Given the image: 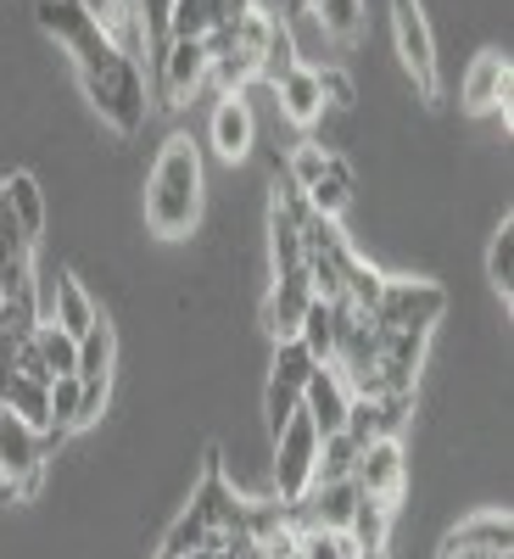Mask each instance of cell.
<instances>
[{
  "instance_id": "obj_1",
  "label": "cell",
  "mask_w": 514,
  "mask_h": 559,
  "mask_svg": "<svg viewBox=\"0 0 514 559\" xmlns=\"http://www.w3.org/2000/svg\"><path fill=\"white\" fill-rule=\"evenodd\" d=\"M202 218V157L184 134H174L146 179V224L163 241H184Z\"/></svg>"
},
{
  "instance_id": "obj_2",
  "label": "cell",
  "mask_w": 514,
  "mask_h": 559,
  "mask_svg": "<svg viewBox=\"0 0 514 559\" xmlns=\"http://www.w3.org/2000/svg\"><path fill=\"white\" fill-rule=\"evenodd\" d=\"M79 90H84V102L101 112V123L112 134H123V140L140 134V123H146V102H152V84H146V73H140L134 57L112 51L96 68H79Z\"/></svg>"
},
{
  "instance_id": "obj_3",
  "label": "cell",
  "mask_w": 514,
  "mask_h": 559,
  "mask_svg": "<svg viewBox=\"0 0 514 559\" xmlns=\"http://www.w3.org/2000/svg\"><path fill=\"white\" fill-rule=\"evenodd\" d=\"M313 464H319V426L297 408L274 431V503H297L313 487Z\"/></svg>"
},
{
  "instance_id": "obj_4",
  "label": "cell",
  "mask_w": 514,
  "mask_h": 559,
  "mask_svg": "<svg viewBox=\"0 0 514 559\" xmlns=\"http://www.w3.org/2000/svg\"><path fill=\"white\" fill-rule=\"evenodd\" d=\"M392 34H397V57L414 79V90L426 102L442 96V68H437V34L431 17L419 12V0H392Z\"/></svg>"
},
{
  "instance_id": "obj_5",
  "label": "cell",
  "mask_w": 514,
  "mask_h": 559,
  "mask_svg": "<svg viewBox=\"0 0 514 559\" xmlns=\"http://www.w3.org/2000/svg\"><path fill=\"white\" fill-rule=\"evenodd\" d=\"M442 313H447V292L437 280H386L381 302L369 308L381 331H431Z\"/></svg>"
},
{
  "instance_id": "obj_6",
  "label": "cell",
  "mask_w": 514,
  "mask_h": 559,
  "mask_svg": "<svg viewBox=\"0 0 514 559\" xmlns=\"http://www.w3.org/2000/svg\"><path fill=\"white\" fill-rule=\"evenodd\" d=\"M45 442L34 426H23V419L12 408H0V487H7L12 498H34L39 481H45Z\"/></svg>"
},
{
  "instance_id": "obj_7",
  "label": "cell",
  "mask_w": 514,
  "mask_h": 559,
  "mask_svg": "<svg viewBox=\"0 0 514 559\" xmlns=\"http://www.w3.org/2000/svg\"><path fill=\"white\" fill-rule=\"evenodd\" d=\"M313 369H319V358H313L297 336L274 342V369H268V392H263L268 431H279V426H286V419L302 408V386L313 381Z\"/></svg>"
},
{
  "instance_id": "obj_8",
  "label": "cell",
  "mask_w": 514,
  "mask_h": 559,
  "mask_svg": "<svg viewBox=\"0 0 514 559\" xmlns=\"http://www.w3.org/2000/svg\"><path fill=\"white\" fill-rule=\"evenodd\" d=\"M207 84V39H174L152 68V96L163 107H184Z\"/></svg>"
},
{
  "instance_id": "obj_9",
  "label": "cell",
  "mask_w": 514,
  "mask_h": 559,
  "mask_svg": "<svg viewBox=\"0 0 514 559\" xmlns=\"http://www.w3.org/2000/svg\"><path fill=\"white\" fill-rule=\"evenodd\" d=\"M509 90H514V68L503 51H481L470 68H464V84H458V107L481 118V112H503L509 118Z\"/></svg>"
},
{
  "instance_id": "obj_10",
  "label": "cell",
  "mask_w": 514,
  "mask_h": 559,
  "mask_svg": "<svg viewBox=\"0 0 514 559\" xmlns=\"http://www.w3.org/2000/svg\"><path fill=\"white\" fill-rule=\"evenodd\" d=\"M358 492L363 498H381V503H397L403 487H408V459H403V442L397 437H381V442H363L358 448V471H352Z\"/></svg>"
},
{
  "instance_id": "obj_11",
  "label": "cell",
  "mask_w": 514,
  "mask_h": 559,
  "mask_svg": "<svg viewBox=\"0 0 514 559\" xmlns=\"http://www.w3.org/2000/svg\"><path fill=\"white\" fill-rule=\"evenodd\" d=\"M414 397H347V419L342 431L363 448V442H381V437H397L403 419H408Z\"/></svg>"
},
{
  "instance_id": "obj_12",
  "label": "cell",
  "mask_w": 514,
  "mask_h": 559,
  "mask_svg": "<svg viewBox=\"0 0 514 559\" xmlns=\"http://www.w3.org/2000/svg\"><path fill=\"white\" fill-rule=\"evenodd\" d=\"M313 302V286H308V274H291V280H274V292L263 302V324H268V336L274 342H286L302 331V313Z\"/></svg>"
},
{
  "instance_id": "obj_13",
  "label": "cell",
  "mask_w": 514,
  "mask_h": 559,
  "mask_svg": "<svg viewBox=\"0 0 514 559\" xmlns=\"http://www.w3.org/2000/svg\"><path fill=\"white\" fill-rule=\"evenodd\" d=\"M302 414L319 426V437L342 431V419H347V386H342V376H336L331 364H319L313 381L302 386Z\"/></svg>"
},
{
  "instance_id": "obj_14",
  "label": "cell",
  "mask_w": 514,
  "mask_h": 559,
  "mask_svg": "<svg viewBox=\"0 0 514 559\" xmlns=\"http://www.w3.org/2000/svg\"><path fill=\"white\" fill-rule=\"evenodd\" d=\"M252 140H258V123H252V107L241 96H224L218 112H213V146L224 163H241L252 152Z\"/></svg>"
},
{
  "instance_id": "obj_15",
  "label": "cell",
  "mask_w": 514,
  "mask_h": 559,
  "mask_svg": "<svg viewBox=\"0 0 514 559\" xmlns=\"http://www.w3.org/2000/svg\"><path fill=\"white\" fill-rule=\"evenodd\" d=\"M447 543L481 548V554H514V548H509V543H514V521H509V509H476V515H464V521L447 532Z\"/></svg>"
},
{
  "instance_id": "obj_16",
  "label": "cell",
  "mask_w": 514,
  "mask_h": 559,
  "mask_svg": "<svg viewBox=\"0 0 514 559\" xmlns=\"http://www.w3.org/2000/svg\"><path fill=\"white\" fill-rule=\"evenodd\" d=\"M268 258H274V280L308 274V247H302V224L268 202Z\"/></svg>"
},
{
  "instance_id": "obj_17",
  "label": "cell",
  "mask_w": 514,
  "mask_h": 559,
  "mask_svg": "<svg viewBox=\"0 0 514 559\" xmlns=\"http://www.w3.org/2000/svg\"><path fill=\"white\" fill-rule=\"evenodd\" d=\"M34 17H39V28H45V34H51V39L62 45V51L101 23V17H96V0H39Z\"/></svg>"
},
{
  "instance_id": "obj_18",
  "label": "cell",
  "mask_w": 514,
  "mask_h": 559,
  "mask_svg": "<svg viewBox=\"0 0 514 559\" xmlns=\"http://www.w3.org/2000/svg\"><path fill=\"white\" fill-rule=\"evenodd\" d=\"M274 90H279V112H286L302 134L324 118V102H319V84H313V68H308V62H297Z\"/></svg>"
},
{
  "instance_id": "obj_19",
  "label": "cell",
  "mask_w": 514,
  "mask_h": 559,
  "mask_svg": "<svg viewBox=\"0 0 514 559\" xmlns=\"http://www.w3.org/2000/svg\"><path fill=\"white\" fill-rule=\"evenodd\" d=\"M51 319L62 324V331L79 342V336H89V324L101 319V308L89 302V292L79 286V274H62L57 280V297H51Z\"/></svg>"
},
{
  "instance_id": "obj_20",
  "label": "cell",
  "mask_w": 514,
  "mask_h": 559,
  "mask_svg": "<svg viewBox=\"0 0 514 559\" xmlns=\"http://www.w3.org/2000/svg\"><path fill=\"white\" fill-rule=\"evenodd\" d=\"M302 197H308V207H313V213H324V218H342V213H347V202H352V168H347V163L331 152L324 174L308 185Z\"/></svg>"
},
{
  "instance_id": "obj_21",
  "label": "cell",
  "mask_w": 514,
  "mask_h": 559,
  "mask_svg": "<svg viewBox=\"0 0 514 559\" xmlns=\"http://www.w3.org/2000/svg\"><path fill=\"white\" fill-rule=\"evenodd\" d=\"M392 509H397V503H381V498H363V492H358L352 521H347V543H352L358 554L386 548V537H392Z\"/></svg>"
},
{
  "instance_id": "obj_22",
  "label": "cell",
  "mask_w": 514,
  "mask_h": 559,
  "mask_svg": "<svg viewBox=\"0 0 514 559\" xmlns=\"http://www.w3.org/2000/svg\"><path fill=\"white\" fill-rule=\"evenodd\" d=\"M0 191H7L12 218L23 224V236H28V241H39V236H45V191H39V179L17 168L12 179H0Z\"/></svg>"
},
{
  "instance_id": "obj_23",
  "label": "cell",
  "mask_w": 514,
  "mask_h": 559,
  "mask_svg": "<svg viewBox=\"0 0 514 559\" xmlns=\"http://www.w3.org/2000/svg\"><path fill=\"white\" fill-rule=\"evenodd\" d=\"M336 324H342V302H308V313H302V331H297V342L319 358V364H331V353H336Z\"/></svg>"
},
{
  "instance_id": "obj_24",
  "label": "cell",
  "mask_w": 514,
  "mask_h": 559,
  "mask_svg": "<svg viewBox=\"0 0 514 559\" xmlns=\"http://www.w3.org/2000/svg\"><path fill=\"white\" fill-rule=\"evenodd\" d=\"M0 408H12L23 426H34L39 437L51 431V386H39V381L12 376V386H7V397H0Z\"/></svg>"
},
{
  "instance_id": "obj_25",
  "label": "cell",
  "mask_w": 514,
  "mask_h": 559,
  "mask_svg": "<svg viewBox=\"0 0 514 559\" xmlns=\"http://www.w3.org/2000/svg\"><path fill=\"white\" fill-rule=\"evenodd\" d=\"M358 471V442L347 431H331V437H319V464H313V487L324 481H352Z\"/></svg>"
},
{
  "instance_id": "obj_26",
  "label": "cell",
  "mask_w": 514,
  "mask_h": 559,
  "mask_svg": "<svg viewBox=\"0 0 514 559\" xmlns=\"http://www.w3.org/2000/svg\"><path fill=\"white\" fill-rule=\"evenodd\" d=\"M308 7H313L319 28L331 39H342V45L363 39V0H308Z\"/></svg>"
},
{
  "instance_id": "obj_27",
  "label": "cell",
  "mask_w": 514,
  "mask_h": 559,
  "mask_svg": "<svg viewBox=\"0 0 514 559\" xmlns=\"http://www.w3.org/2000/svg\"><path fill=\"white\" fill-rule=\"evenodd\" d=\"M34 347H39V358H45V369L51 376H73V358H79V342L62 331V324L45 313L39 324H34Z\"/></svg>"
},
{
  "instance_id": "obj_28",
  "label": "cell",
  "mask_w": 514,
  "mask_h": 559,
  "mask_svg": "<svg viewBox=\"0 0 514 559\" xmlns=\"http://www.w3.org/2000/svg\"><path fill=\"white\" fill-rule=\"evenodd\" d=\"M213 543V526H207V515L191 503L184 515L174 521V532L163 537V548H157V559H184V554H196V548H207Z\"/></svg>"
},
{
  "instance_id": "obj_29",
  "label": "cell",
  "mask_w": 514,
  "mask_h": 559,
  "mask_svg": "<svg viewBox=\"0 0 514 559\" xmlns=\"http://www.w3.org/2000/svg\"><path fill=\"white\" fill-rule=\"evenodd\" d=\"M73 376L89 381V376H112V324L96 319L89 336H79V358H73Z\"/></svg>"
},
{
  "instance_id": "obj_30",
  "label": "cell",
  "mask_w": 514,
  "mask_h": 559,
  "mask_svg": "<svg viewBox=\"0 0 514 559\" xmlns=\"http://www.w3.org/2000/svg\"><path fill=\"white\" fill-rule=\"evenodd\" d=\"M487 280H492V292L503 302H514V218L498 224V236L487 247Z\"/></svg>"
},
{
  "instance_id": "obj_31",
  "label": "cell",
  "mask_w": 514,
  "mask_h": 559,
  "mask_svg": "<svg viewBox=\"0 0 514 559\" xmlns=\"http://www.w3.org/2000/svg\"><path fill=\"white\" fill-rule=\"evenodd\" d=\"M218 28L213 0H174L168 7V39H207Z\"/></svg>"
},
{
  "instance_id": "obj_32",
  "label": "cell",
  "mask_w": 514,
  "mask_h": 559,
  "mask_svg": "<svg viewBox=\"0 0 514 559\" xmlns=\"http://www.w3.org/2000/svg\"><path fill=\"white\" fill-rule=\"evenodd\" d=\"M302 57H297V34L274 17V28H268V45H263V68H258V79H268V84H279L291 68H297Z\"/></svg>"
},
{
  "instance_id": "obj_33",
  "label": "cell",
  "mask_w": 514,
  "mask_h": 559,
  "mask_svg": "<svg viewBox=\"0 0 514 559\" xmlns=\"http://www.w3.org/2000/svg\"><path fill=\"white\" fill-rule=\"evenodd\" d=\"M51 431H62V437L79 431V376L51 381Z\"/></svg>"
},
{
  "instance_id": "obj_34",
  "label": "cell",
  "mask_w": 514,
  "mask_h": 559,
  "mask_svg": "<svg viewBox=\"0 0 514 559\" xmlns=\"http://www.w3.org/2000/svg\"><path fill=\"white\" fill-rule=\"evenodd\" d=\"M313 84H319V102H324V107H336V112L358 107V84H352L342 68H313Z\"/></svg>"
},
{
  "instance_id": "obj_35",
  "label": "cell",
  "mask_w": 514,
  "mask_h": 559,
  "mask_svg": "<svg viewBox=\"0 0 514 559\" xmlns=\"http://www.w3.org/2000/svg\"><path fill=\"white\" fill-rule=\"evenodd\" d=\"M297 559H358V548L347 543V532H302Z\"/></svg>"
},
{
  "instance_id": "obj_36",
  "label": "cell",
  "mask_w": 514,
  "mask_h": 559,
  "mask_svg": "<svg viewBox=\"0 0 514 559\" xmlns=\"http://www.w3.org/2000/svg\"><path fill=\"white\" fill-rule=\"evenodd\" d=\"M324 163H331V152H324L319 140H302V146L291 152V163H286V179H291V185H302V191H308V185H313V179L324 174Z\"/></svg>"
},
{
  "instance_id": "obj_37",
  "label": "cell",
  "mask_w": 514,
  "mask_h": 559,
  "mask_svg": "<svg viewBox=\"0 0 514 559\" xmlns=\"http://www.w3.org/2000/svg\"><path fill=\"white\" fill-rule=\"evenodd\" d=\"M107 386H112V376H89V381H79V431H89L101 419V408H107Z\"/></svg>"
},
{
  "instance_id": "obj_38",
  "label": "cell",
  "mask_w": 514,
  "mask_h": 559,
  "mask_svg": "<svg viewBox=\"0 0 514 559\" xmlns=\"http://www.w3.org/2000/svg\"><path fill=\"white\" fill-rule=\"evenodd\" d=\"M437 559H514V554H481V548H458V543H442Z\"/></svg>"
}]
</instances>
